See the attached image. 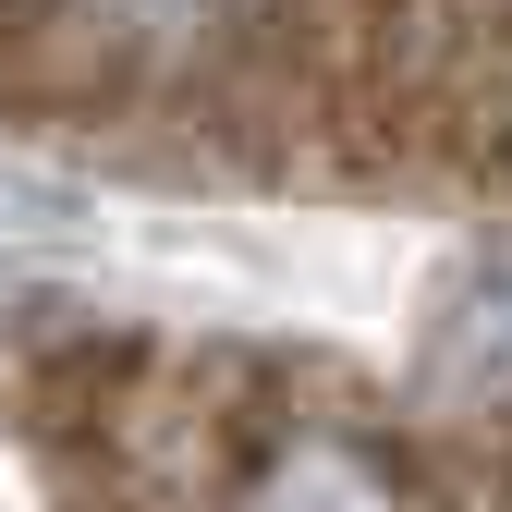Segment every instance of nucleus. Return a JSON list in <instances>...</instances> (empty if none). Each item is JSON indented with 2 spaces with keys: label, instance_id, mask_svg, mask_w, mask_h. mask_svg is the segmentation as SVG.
Listing matches in <instances>:
<instances>
[{
  "label": "nucleus",
  "instance_id": "1",
  "mask_svg": "<svg viewBox=\"0 0 512 512\" xmlns=\"http://www.w3.org/2000/svg\"><path fill=\"white\" fill-rule=\"evenodd\" d=\"M232 512H415V500H403V464L378 452L366 427H330V415H305V427H281L269 452L244 464Z\"/></svg>",
  "mask_w": 512,
  "mask_h": 512
},
{
  "label": "nucleus",
  "instance_id": "2",
  "mask_svg": "<svg viewBox=\"0 0 512 512\" xmlns=\"http://www.w3.org/2000/svg\"><path fill=\"white\" fill-rule=\"evenodd\" d=\"M439 354L464 378H512V244H488L452 281V317H439Z\"/></svg>",
  "mask_w": 512,
  "mask_h": 512
},
{
  "label": "nucleus",
  "instance_id": "3",
  "mask_svg": "<svg viewBox=\"0 0 512 512\" xmlns=\"http://www.w3.org/2000/svg\"><path fill=\"white\" fill-rule=\"evenodd\" d=\"M74 25H98L110 49H183L220 25V0H74Z\"/></svg>",
  "mask_w": 512,
  "mask_h": 512
}]
</instances>
